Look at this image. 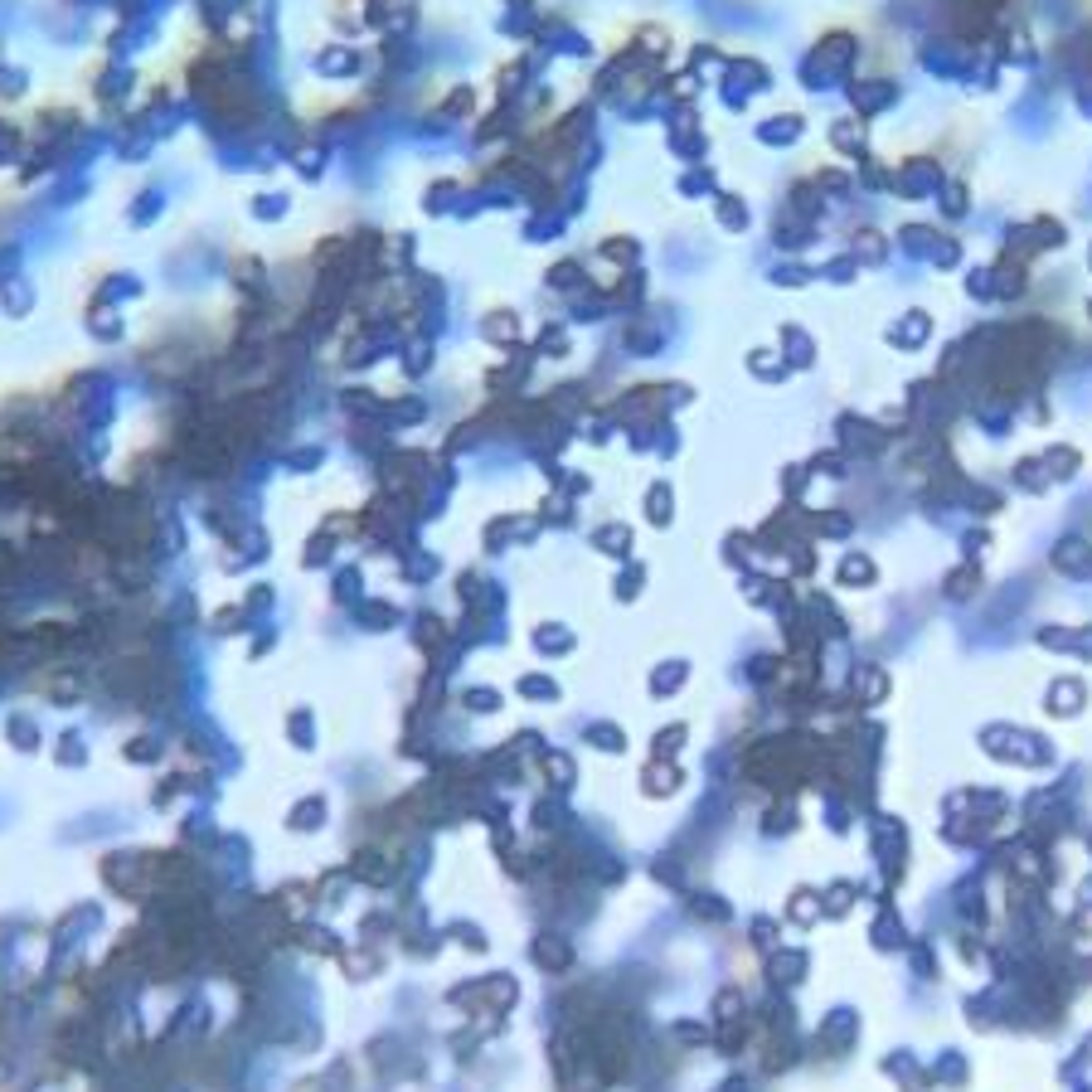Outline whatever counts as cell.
Returning <instances> with one entry per match:
<instances>
[{
	"label": "cell",
	"mask_w": 1092,
	"mask_h": 1092,
	"mask_svg": "<svg viewBox=\"0 0 1092 1092\" xmlns=\"http://www.w3.org/2000/svg\"><path fill=\"white\" fill-rule=\"evenodd\" d=\"M942 185H946V170L937 166L932 156L903 161V166H898V176H894V195H908V199H927V195H937Z\"/></svg>",
	"instance_id": "obj_1"
},
{
	"label": "cell",
	"mask_w": 1092,
	"mask_h": 1092,
	"mask_svg": "<svg viewBox=\"0 0 1092 1092\" xmlns=\"http://www.w3.org/2000/svg\"><path fill=\"white\" fill-rule=\"evenodd\" d=\"M782 360L791 364V370H811V364H816V341H811L806 331H801V326H782Z\"/></svg>",
	"instance_id": "obj_5"
},
{
	"label": "cell",
	"mask_w": 1092,
	"mask_h": 1092,
	"mask_svg": "<svg viewBox=\"0 0 1092 1092\" xmlns=\"http://www.w3.org/2000/svg\"><path fill=\"white\" fill-rule=\"evenodd\" d=\"M865 127H869L865 118H835L826 127V141L840 151V156H855L859 161V156H869V132Z\"/></svg>",
	"instance_id": "obj_3"
},
{
	"label": "cell",
	"mask_w": 1092,
	"mask_h": 1092,
	"mask_svg": "<svg viewBox=\"0 0 1092 1092\" xmlns=\"http://www.w3.org/2000/svg\"><path fill=\"white\" fill-rule=\"evenodd\" d=\"M777 127H762V141H797L801 132H806V118L801 112H777Z\"/></svg>",
	"instance_id": "obj_10"
},
{
	"label": "cell",
	"mask_w": 1092,
	"mask_h": 1092,
	"mask_svg": "<svg viewBox=\"0 0 1092 1092\" xmlns=\"http://www.w3.org/2000/svg\"><path fill=\"white\" fill-rule=\"evenodd\" d=\"M937 229L932 224H903L898 229V248H903L908 258H932V248H937Z\"/></svg>",
	"instance_id": "obj_7"
},
{
	"label": "cell",
	"mask_w": 1092,
	"mask_h": 1092,
	"mask_svg": "<svg viewBox=\"0 0 1092 1092\" xmlns=\"http://www.w3.org/2000/svg\"><path fill=\"white\" fill-rule=\"evenodd\" d=\"M1010 471H1014V486H1024V490H1029V496H1043V490L1053 486V481H1049V471H1043V461H1039V457H1020V461H1014Z\"/></svg>",
	"instance_id": "obj_8"
},
{
	"label": "cell",
	"mask_w": 1092,
	"mask_h": 1092,
	"mask_svg": "<svg viewBox=\"0 0 1092 1092\" xmlns=\"http://www.w3.org/2000/svg\"><path fill=\"white\" fill-rule=\"evenodd\" d=\"M937 205H942L946 219H966L971 215V190H966L962 180H946V185L937 190Z\"/></svg>",
	"instance_id": "obj_9"
},
{
	"label": "cell",
	"mask_w": 1092,
	"mask_h": 1092,
	"mask_svg": "<svg viewBox=\"0 0 1092 1092\" xmlns=\"http://www.w3.org/2000/svg\"><path fill=\"white\" fill-rule=\"evenodd\" d=\"M849 258H855L859 267H879L888 258V244H884V234L879 229H855V244H849Z\"/></svg>",
	"instance_id": "obj_6"
},
{
	"label": "cell",
	"mask_w": 1092,
	"mask_h": 1092,
	"mask_svg": "<svg viewBox=\"0 0 1092 1092\" xmlns=\"http://www.w3.org/2000/svg\"><path fill=\"white\" fill-rule=\"evenodd\" d=\"M1088 316H1092V296H1088Z\"/></svg>",
	"instance_id": "obj_16"
},
{
	"label": "cell",
	"mask_w": 1092,
	"mask_h": 1092,
	"mask_svg": "<svg viewBox=\"0 0 1092 1092\" xmlns=\"http://www.w3.org/2000/svg\"><path fill=\"white\" fill-rule=\"evenodd\" d=\"M1088 273H1092V244H1088Z\"/></svg>",
	"instance_id": "obj_15"
},
{
	"label": "cell",
	"mask_w": 1092,
	"mask_h": 1092,
	"mask_svg": "<svg viewBox=\"0 0 1092 1092\" xmlns=\"http://www.w3.org/2000/svg\"><path fill=\"white\" fill-rule=\"evenodd\" d=\"M758 355H762V360H758V374H762V379H782V374H787V364L772 360L777 350H758Z\"/></svg>",
	"instance_id": "obj_14"
},
{
	"label": "cell",
	"mask_w": 1092,
	"mask_h": 1092,
	"mask_svg": "<svg viewBox=\"0 0 1092 1092\" xmlns=\"http://www.w3.org/2000/svg\"><path fill=\"white\" fill-rule=\"evenodd\" d=\"M855 273H859V263H855L849 253L835 258V263H826V267H816L820 282H835V287H849V282H855Z\"/></svg>",
	"instance_id": "obj_12"
},
{
	"label": "cell",
	"mask_w": 1092,
	"mask_h": 1092,
	"mask_svg": "<svg viewBox=\"0 0 1092 1092\" xmlns=\"http://www.w3.org/2000/svg\"><path fill=\"white\" fill-rule=\"evenodd\" d=\"M1043 471H1049V481H1073L1082 471V447L1078 442H1049V447L1039 452Z\"/></svg>",
	"instance_id": "obj_4"
},
{
	"label": "cell",
	"mask_w": 1092,
	"mask_h": 1092,
	"mask_svg": "<svg viewBox=\"0 0 1092 1092\" xmlns=\"http://www.w3.org/2000/svg\"><path fill=\"white\" fill-rule=\"evenodd\" d=\"M811 267H801V263H782L777 267V287H811Z\"/></svg>",
	"instance_id": "obj_13"
},
{
	"label": "cell",
	"mask_w": 1092,
	"mask_h": 1092,
	"mask_svg": "<svg viewBox=\"0 0 1092 1092\" xmlns=\"http://www.w3.org/2000/svg\"><path fill=\"white\" fill-rule=\"evenodd\" d=\"M806 467H811V476H835V481H845V471H849V457H845V452H840V447H835V452H816V457H811Z\"/></svg>",
	"instance_id": "obj_11"
},
{
	"label": "cell",
	"mask_w": 1092,
	"mask_h": 1092,
	"mask_svg": "<svg viewBox=\"0 0 1092 1092\" xmlns=\"http://www.w3.org/2000/svg\"><path fill=\"white\" fill-rule=\"evenodd\" d=\"M927 341H932V316H927L923 306L903 312L894 326H888V345H898V350H923Z\"/></svg>",
	"instance_id": "obj_2"
}]
</instances>
